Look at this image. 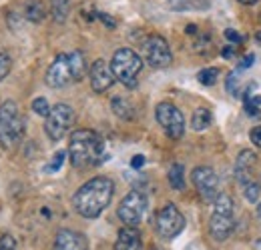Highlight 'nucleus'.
I'll return each instance as SVG.
<instances>
[{"mask_svg":"<svg viewBox=\"0 0 261 250\" xmlns=\"http://www.w3.org/2000/svg\"><path fill=\"white\" fill-rule=\"evenodd\" d=\"M245 112H247V116H261V110L257 106H251V104H247L245 102Z\"/></svg>","mask_w":261,"mask_h":250,"instance_id":"c9c22d12","label":"nucleus"},{"mask_svg":"<svg viewBox=\"0 0 261 250\" xmlns=\"http://www.w3.org/2000/svg\"><path fill=\"white\" fill-rule=\"evenodd\" d=\"M98 18H100V20H102V22H105L109 28H115V26H117V22H115V20H113L109 14H98Z\"/></svg>","mask_w":261,"mask_h":250,"instance_id":"e433bc0d","label":"nucleus"},{"mask_svg":"<svg viewBox=\"0 0 261 250\" xmlns=\"http://www.w3.org/2000/svg\"><path fill=\"white\" fill-rule=\"evenodd\" d=\"M235 50H237V48H235L233 44H227V46L221 48V56H223V58H231V56L235 54Z\"/></svg>","mask_w":261,"mask_h":250,"instance_id":"72a5a7b5","label":"nucleus"},{"mask_svg":"<svg viewBox=\"0 0 261 250\" xmlns=\"http://www.w3.org/2000/svg\"><path fill=\"white\" fill-rule=\"evenodd\" d=\"M10 68H12V58H10V54H8L6 50H0V80L8 76Z\"/></svg>","mask_w":261,"mask_h":250,"instance_id":"cd10ccee","label":"nucleus"},{"mask_svg":"<svg viewBox=\"0 0 261 250\" xmlns=\"http://www.w3.org/2000/svg\"><path fill=\"white\" fill-rule=\"evenodd\" d=\"M243 196H245V200L247 202H257L261 196V186L255 182V180H251V182H247L245 186H243Z\"/></svg>","mask_w":261,"mask_h":250,"instance_id":"a878e982","label":"nucleus"},{"mask_svg":"<svg viewBox=\"0 0 261 250\" xmlns=\"http://www.w3.org/2000/svg\"><path fill=\"white\" fill-rule=\"evenodd\" d=\"M225 38H227L231 44H241L243 42V36L235 30V28H227L225 30Z\"/></svg>","mask_w":261,"mask_h":250,"instance_id":"7c9ffc66","label":"nucleus"},{"mask_svg":"<svg viewBox=\"0 0 261 250\" xmlns=\"http://www.w3.org/2000/svg\"><path fill=\"white\" fill-rule=\"evenodd\" d=\"M141 54H143V60L153 68H167L173 63L171 46L159 34H151L141 42Z\"/></svg>","mask_w":261,"mask_h":250,"instance_id":"423d86ee","label":"nucleus"},{"mask_svg":"<svg viewBox=\"0 0 261 250\" xmlns=\"http://www.w3.org/2000/svg\"><path fill=\"white\" fill-rule=\"evenodd\" d=\"M239 86H241V80H239V70H231L227 74V80H225V88L231 96H239Z\"/></svg>","mask_w":261,"mask_h":250,"instance_id":"393cba45","label":"nucleus"},{"mask_svg":"<svg viewBox=\"0 0 261 250\" xmlns=\"http://www.w3.org/2000/svg\"><path fill=\"white\" fill-rule=\"evenodd\" d=\"M255 212H257V216H259V218H261V202H259V204H257V208H255Z\"/></svg>","mask_w":261,"mask_h":250,"instance_id":"a19ab883","label":"nucleus"},{"mask_svg":"<svg viewBox=\"0 0 261 250\" xmlns=\"http://www.w3.org/2000/svg\"><path fill=\"white\" fill-rule=\"evenodd\" d=\"M211 122H213V114H211L209 108H197L195 112H193V116H191V128L195 132L207 130L211 126Z\"/></svg>","mask_w":261,"mask_h":250,"instance_id":"aec40b11","label":"nucleus"},{"mask_svg":"<svg viewBox=\"0 0 261 250\" xmlns=\"http://www.w3.org/2000/svg\"><path fill=\"white\" fill-rule=\"evenodd\" d=\"M239 2H241V4H247V6H249V4H255V2H259V0H239Z\"/></svg>","mask_w":261,"mask_h":250,"instance_id":"58836bf2","label":"nucleus"},{"mask_svg":"<svg viewBox=\"0 0 261 250\" xmlns=\"http://www.w3.org/2000/svg\"><path fill=\"white\" fill-rule=\"evenodd\" d=\"M191 180L195 184L201 200L213 202L217 198V194H219V178H217V172L211 166H197L195 170L191 172Z\"/></svg>","mask_w":261,"mask_h":250,"instance_id":"9d476101","label":"nucleus"},{"mask_svg":"<svg viewBox=\"0 0 261 250\" xmlns=\"http://www.w3.org/2000/svg\"><path fill=\"white\" fill-rule=\"evenodd\" d=\"M65 158H66L65 150H59V152L53 157V160L48 162V166H46L44 170H46V172H57V170H61V166L65 164Z\"/></svg>","mask_w":261,"mask_h":250,"instance_id":"c85d7f7f","label":"nucleus"},{"mask_svg":"<svg viewBox=\"0 0 261 250\" xmlns=\"http://www.w3.org/2000/svg\"><path fill=\"white\" fill-rule=\"evenodd\" d=\"M233 198L225 194V192H219L217 198L213 200V212H219V214H233Z\"/></svg>","mask_w":261,"mask_h":250,"instance_id":"5701e85b","label":"nucleus"},{"mask_svg":"<svg viewBox=\"0 0 261 250\" xmlns=\"http://www.w3.org/2000/svg\"><path fill=\"white\" fill-rule=\"evenodd\" d=\"M253 250H261V238H259V240H255V244H253Z\"/></svg>","mask_w":261,"mask_h":250,"instance_id":"ea45409f","label":"nucleus"},{"mask_svg":"<svg viewBox=\"0 0 261 250\" xmlns=\"http://www.w3.org/2000/svg\"><path fill=\"white\" fill-rule=\"evenodd\" d=\"M155 118L165 130V134L173 140H179L185 134V116L183 112L171 104V102H159L155 108Z\"/></svg>","mask_w":261,"mask_h":250,"instance_id":"0eeeda50","label":"nucleus"},{"mask_svg":"<svg viewBox=\"0 0 261 250\" xmlns=\"http://www.w3.org/2000/svg\"><path fill=\"white\" fill-rule=\"evenodd\" d=\"M130 166H133V168H141V166H145V157H143V154L133 157V160H130Z\"/></svg>","mask_w":261,"mask_h":250,"instance_id":"f704fd0d","label":"nucleus"},{"mask_svg":"<svg viewBox=\"0 0 261 250\" xmlns=\"http://www.w3.org/2000/svg\"><path fill=\"white\" fill-rule=\"evenodd\" d=\"M253 63H255V56H253V54H245V56L239 60V68H237V70H247V68H251Z\"/></svg>","mask_w":261,"mask_h":250,"instance_id":"473e14b6","label":"nucleus"},{"mask_svg":"<svg viewBox=\"0 0 261 250\" xmlns=\"http://www.w3.org/2000/svg\"><path fill=\"white\" fill-rule=\"evenodd\" d=\"M169 184L173 190H185V168L183 164H173L169 170Z\"/></svg>","mask_w":261,"mask_h":250,"instance_id":"4be33fe9","label":"nucleus"},{"mask_svg":"<svg viewBox=\"0 0 261 250\" xmlns=\"http://www.w3.org/2000/svg\"><path fill=\"white\" fill-rule=\"evenodd\" d=\"M219 78V70L217 68H203L199 74H197V80L203 84V86H213Z\"/></svg>","mask_w":261,"mask_h":250,"instance_id":"b1692460","label":"nucleus"},{"mask_svg":"<svg viewBox=\"0 0 261 250\" xmlns=\"http://www.w3.org/2000/svg\"><path fill=\"white\" fill-rule=\"evenodd\" d=\"M157 232L165 240H173L175 236H179L185 228V216L181 214V210L175 204H165L157 214Z\"/></svg>","mask_w":261,"mask_h":250,"instance_id":"1a4fd4ad","label":"nucleus"},{"mask_svg":"<svg viewBox=\"0 0 261 250\" xmlns=\"http://www.w3.org/2000/svg\"><path fill=\"white\" fill-rule=\"evenodd\" d=\"M255 160H257V157H255L253 150H241V152H239V157L235 160V178H237V182H239L241 186H245L247 182L253 180L251 170H253Z\"/></svg>","mask_w":261,"mask_h":250,"instance_id":"2eb2a0df","label":"nucleus"},{"mask_svg":"<svg viewBox=\"0 0 261 250\" xmlns=\"http://www.w3.org/2000/svg\"><path fill=\"white\" fill-rule=\"evenodd\" d=\"M233 230H235L233 214H219V212L211 214V218H209V232H211L213 240H217V242L227 240L229 236L233 234Z\"/></svg>","mask_w":261,"mask_h":250,"instance_id":"ddd939ff","label":"nucleus"},{"mask_svg":"<svg viewBox=\"0 0 261 250\" xmlns=\"http://www.w3.org/2000/svg\"><path fill=\"white\" fill-rule=\"evenodd\" d=\"M143 248V238L137 226H123L117 234L115 250H141Z\"/></svg>","mask_w":261,"mask_h":250,"instance_id":"dca6fc26","label":"nucleus"},{"mask_svg":"<svg viewBox=\"0 0 261 250\" xmlns=\"http://www.w3.org/2000/svg\"><path fill=\"white\" fill-rule=\"evenodd\" d=\"M249 140H251L255 146L261 148V126H253V128L249 130Z\"/></svg>","mask_w":261,"mask_h":250,"instance_id":"2f4dec72","label":"nucleus"},{"mask_svg":"<svg viewBox=\"0 0 261 250\" xmlns=\"http://www.w3.org/2000/svg\"><path fill=\"white\" fill-rule=\"evenodd\" d=\"M187 34H191V36H193V34H197V26H195V24H189V26H187Z\"/></svg>","mask_w":261,"mask_h":250,"instance_id":"4c0bfd02","label":"nucleus"},{"mask_svg":"<svg viewBox=\"0 0 261 250\" xmlns=\"http://www.w3.org/2000/svg\"><path fill=\"white\" fill-rule=\"evenodd\" d=\"M111 108H113V112H115L119 118H123V120H133V118H135V106L130 104L125 96H115V98L111 100Z\"/></svg>","mask_w":261,"mask_h":250,"instance_id":"a211bd4d","label":"nucleus"},{"mask_svg":"<svg viewBox=\"0 0 261 250\" xmlns=\"http://www.w3.org/2000/svg\"><path fill=\"white\" fill-rule=\"evenodd\" d=\"M70 0H50V16L55 18V22H66L68 14H70Z\"/></svg>","mask_w":261,"mask_h":250,"instance_id":"412c9836","label":"nucleus"},{"mask_svg":"<svg viewBox=\"0 0 261 250\" xmlns=\"http://www.w3.org/2000/svg\"><path fill=\"white\" fill-rule=\"evenodd\" d=\"M70 82L74 80H72L70 64H68V54H59L46 70V84L50 88H65Z\"/></svg>","mask_w":261,"mask_h":250,"instance_id":"9b49d317","label":"nucleus"},{"mask_svg":"<svg viewBox=\"0 0 261 250\" xmlns=\"http://www.w3.org/2000/svg\"><path fill=\"white\" fill-rule=\"evenodd\" d=\"M24 136V120L20 116L18 104L6 100L0 104V144L4 148H14Z\"/></svg>","mask_w":261,"mask_h":250,"instance_id":"7ed1b4c3","label":"nucleus"},{"mask_svg":"<svg viewBox=\"0 0 261 250\" xmlns=\"http://www.w3.org/2000/svg\"><path fill=\"white\" fill-rule=\"evenodd\" d=\"M255 40H257V42H259V44H261V30L257 32V34H255Z\"/></svg>","mask_w":261,"mask_h":250,"instance_id":"79ce46f5","label":"nucleus"},{"mask_svg":"<svg viewBox=\"0 0 261 250\" xmlns=\"http://www.w3.org/2000/svg\"><path fill=\"white\" fill-rule=\"evenodd\" d=\"M111 70L115 74V78L127 86V88H135L137 86V78L143 70V58L133 50V48H119L113 54L111 60Z\"/></svg>","mask_w":261,"mask_h":250,"instance_id":"20e7f679","label":"nucleus"},{"mask_svg":"<svg viewBox=\"0 0 261 250\" xmlns=\"http://www.w3.org/2000/svg\"><path fill=\"white\" fill-rule=\"evenodd\" d=\"M68 158L74 168H91L105 162V142L93 130H74L68 142Z\"/></svg>","mask_w":261,"mask_h":250,"instance_id":"f03ea898","label":"nucleus"},{"mask_svg":"<svg viewBox=\"0 0 261 250\" xmlns=\"http://www.w3.org/2000/svg\"><path fill=\"white\" fill-rule=\"evenodd\" d=\"M0 250H16V240L10 234H2L0 236Z\"/></svg>","mask_w":261,"mask_h":250,"instance_id":"c756f323","label":"nucleus"},{"mask_svg":"<svg viewBox=\"0 0 261 250\" xmlns=\"http://www.w3.org/2000/svg\"><path fill=\"white\" fill-rule=\"evenodd\" d=\"M53 250H89V242L81 232L74 230H61L55 238Z\"/></svg>","mask_w":261,"mask_h":250,"instance_id":"4468645a","label":"nucleus"},{"mask_svg":"<svg viewBox=\"0 0 261 250\" xmlns=\"http://www.w3.org/2000/svg\"><path fill=\"white\" fill-rule=\"evenodd\" d=\"M145 210H147V196L141 190H130L121 200L117 214L125 226H137L145 216Z\"/></svg>","mask_w":261,"mask_h":250,"instance_id":"6e6552de","label":"nucleus"},{"mask_svg":"<svg viewBox=\"0 0 261 250\" xmlns=\"http://www.w3.org/2000/svg\"><path fill=\"white\" fill-rule=\"evenodd\" d=\"M33 112L34 114H38V116H48V112H50V106H48V100L44 98V96H38V98H34L33 100Z\"/></svg>","mask_w":261,"mask_h":250,"instance_id":"bb28decb","label":"nucleus"},{"mask_svg":"<svg viewBox=\"0 0 261 250\" xmlns=\"http://www.w3.org/2000/svg\"><path fill=\"white\" fill-rule=\"evenodd\" d=\"M22 10H24V18L31 20V22H36V24L42 22L44 16H46V8L40 0H27Z\"/></svg>","mask_w":261,"mask_h":250,"instance_id":"6ab92c4d","label":"nucleus"},{"mask_svg":"<svg viewBox=\"0 0 261 250\" xmlns=\"http://www.w3.org/2000/svg\"><path fill=\"white\" fill-rule=\"evenodd\" d=\"M68 64H70V72H72V80L74 82H79V80H83L85 78V74H87V58H85V54L81 52V50H72L70 54H68Z\"/></svg>","mask_w":261,"mask_h":250,"instance_id":"f3484780","label":"nucleus"},{"mask_svg":"<svg viewBox=\"0 0 261 250\" xmlns=\"http://www.w3.org/2000/svg\"><path fill=\"white\" fill-rule=\"evenodd\" d=\"M89 76H91V86H93V90L98 94L107 92V90L115 84V80H117L115 74H113V70H111V64L100 60V58L91 64Z\"/></svg>","mask_w":261,"mask_h":250,"instance_id":"f8f14e48","label":"nucleus"},{"mask_svg":"<svg viewBox=\"0 0 261 250\" xmlns=\"http://www.w3.org/2000/svg\"><path fill=\"white\" fill-rule=\"evenodd\" d=\"M115 192V182L107 176H95L87 180L72 196V206L83 218H97L109 208Z\"/></svg>","mask_w":261,"mask_h":250,"instance_id":"f257e3e1","label":"nucleus"},{"mask_svg":"<svg viewBox=\"0 0 261 250\" xmlns=\"http://www.w3.org/2000/svg\"><path fill=\"white\" fill-rule=\"evenodd\" d=\"M74 124V110L72 106H68L65 102L55 104L44 120V132L53 142L63 140L66 134L70 132V128Z\"/></svg>","mask_w":261,"mask_h":250,"instance_id":"39448f33","label":"nucleus"}]
</instances>
